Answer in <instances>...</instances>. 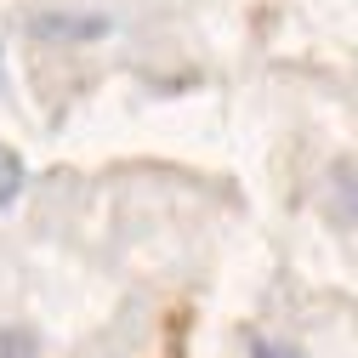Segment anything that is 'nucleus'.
Instances as JSON below:
<instances>
[{
    "label": "nucleus",
    "mask_w": 358,
    "mask_h": 358,
    "mask_svg": "<svg viewBox=\"0 0 358 358\" xmlns=\"http://www.w3.org/2000/svg\"><path fill=\"white\" fill-rule=\"evenodd\" d=\"M0 358H40V341L23 324H0Z\"/></svg>",
    "instance_id": "2"
},
{
    "label": "nucleus",
    "mask_w": 358,
    "mask_h": 358,
    "mask_svg": "<svg viewBox=\"0 0 358 358\" xmlns=\"http://www.w3.org/2000/svg\"><path fill=\"white\" fill-rule=\"evenodd\" d=\"M103 29H108L103 17H57V12L34 17V34H63V40H92V34H103Z\"/></svg>",
    "instance_id": "1"
},
{
    "label": "nucleus",
    "mask_w": 358,
    "mask_h": 358,
    "mask_svg": "<svg viewBox=\"0 0 358 358\" xmlns=\"http://www.w3.org/2000/svg\"><path fill=\"white\" fill-rule=\"evenodd\" d=\"M17 188H23V165H17L6 148H0V205H12V199H17Z\"/></svg>",
    "instance_id": "3"
}]
</instances>
